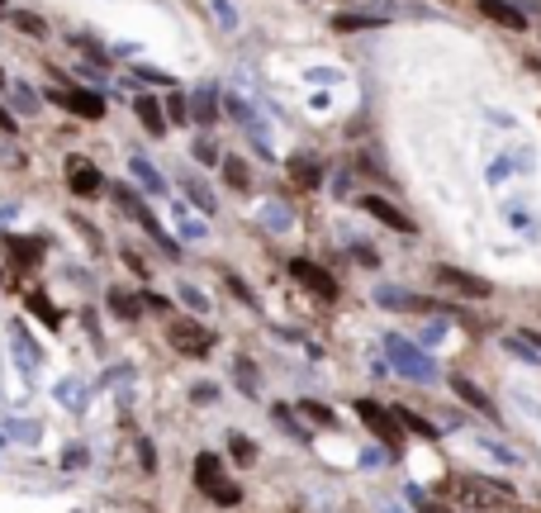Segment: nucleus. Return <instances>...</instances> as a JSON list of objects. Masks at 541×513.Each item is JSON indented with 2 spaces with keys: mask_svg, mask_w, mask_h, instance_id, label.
<instances>
[{
  "mask_svg": "<svg viewBox=\"0 0 541 513\" xmlns=\"http://www.w3.org/2000/svg\"><path fill=\"white\" fill-rule=\"evenodd\" d=\"M480 10L489 15L494 24H504V29H513V34H522L527 29V15L518 5H508V0H480Z\"/></svg>",
  "mask_w": 541,
  "mask_h": 513,
  "instance_id": "nucleus-14",
  "label": "nucleus"
},
{
  "mask_svg": "<svg viewBox=\"0 0 541 513\" xmlns=\"http://www.w3.org/2000/svg\"><path fill=\"white\" fill-rule=\"evenodd\" d=\"M361 210H366L370 219H380V224L394 228V233H413V219L404 210H394V204H385L380 196H366V200H361Z\"/></svg>",
  "mask_w": 541,
  "mask_h": 513,
  "instance_id": "nucleus-12",
  "label": "nucleus"
},
{
  "mask_svg": "<svg viewBox=\"0 0 541 513\" xmlns=\"http://www.w3.org/2000/svg\"><path fill=\"white\" fill-rule=\"evenodd\" d=\"M437 281L447 290H456V295H470V300H489L494 295V285L484 281V276H470L461 267H437Z\"/></svg>",
  "mask_w": 541,
  "mask_h": 513,
  "instance_id": "nucleus-8",
  "label": "nucleus"
},
{
  "mask_svg": "<svg viewBox=\"0 0 541 513\" xmlns=\"http://www.w3.org/2000/svg\"><path fill=\"white\" fill-rule=\"evenodd\" d=\"M100 166L95 162H86V157H67V186L76 190V196H95V190H100Z\"/></svg>",
  "mask_w": 541,
  "mask_h": 513,
  "instance_id": "nucleus-10",
  "label": "nucleus"
},
{
  "mask_svg": "<svg viewBox=\"0 0 541 513\" xmlns=\"http://www.w3.org/2000/svg\"><path fill=\"white\" fill-rule=\"evenodd\" d=\"M186 196H190V200H195V204H200V210H204V214H210V210H214V196H210V190H204L200 181H186Z\"/></svg>",
  "mask_w": 541,
  "mask_h": 513,
  "instance_id": "nucleus-31",
  "label": "nucleus"
},
{
  "mask_svg": "<svg viewBox=\"0 0 541 513\" xmlns=\"http://www.w3.org/2000/svg\"><path fill=\"white\" fill-rule=\"evenodd\" d=\"M10 342H15V352H20V362H24V366H29V371H34V366H38V348H34V342H29V338H24V328H10Z\"/></svg>",
  "mask_w": 541,
  "mask_h": 513,
  "instance_id": "nucleus-22",
  "label": "nucleus"
},
{
  "mask_svg": "<svg viewBox=\"0 0 541 513\" xmlns=\"http://www.w3.org/2000/svg\"><path fill=\"white\" fill-rule=\"evenodd\" d=\"M0 129H5V133H15V115H10L5 105H0Z\"/></svg>",
  "mask_w": 541,
  "mask_h": 513,
  "instance_id": "nucleus-36",
  "label": "nucleus"
},
{
  "mask_svg": "<svg viewBox=\"0 0 541 513\" xmlns=\"http://www.w3.org/2000/svg\"><path fill=\"white\" fill-rule=\"evenodd\" d=\"M195 157L200 162H219V152H214V143H195Z\"/></svg>",
  "mask_w": 541,
  "mask_h": 513,
  "instance_id": "nucleus-35",
  "label": "nucleus"
},
{
  "mask_svg": "<svg viewBox=\"0 0 541 513\" xmlns=\"http://www.w3.org/2000/svg\"><path fill=\"white\" fill-rule=\"evenodd\" d=\"M195 485L214 499V504H238V499H243L238 485L224 480V461H219L214 452H200V456H195Z\"/></svg>",
  "mask_w": 541,
  "mask_h": 513,
  "instance_id": "nucleus-3",
  "label": "nucleus"
},
{
  "mask_svg": "<svg viewBox=\"0 0 541 513\" xmlns=\"http://www.w3.org/2000/svg\"><path fill=\"white\" fill-rule=\"evenodd\" d=\"M129 172L138 176V181H143V190H152V196H166V181H162V172H157V166H152L147 157H133V162H129Z\"/></svg>",
  "mask_w": 541,
  "mask_h": 513,
  "instance_id": "nucleus-17",
  "label": "nucleus"
},
{
  "mask_svg": "<svg viewBox=\"0 0 541 513\" xmlns=\"http://www.w3.org/2000/svg\"><path fill=\"white\" fill-rule=\"evenodd\" d=\"M228 447H233V456H238L243 466H252V461H257V447H252V437L233 433V437H228Z\"/></svg>",
  "mask_w": 541,
  "mask_h": 513,
  "instance_id": "nucleus-27",
  "label": "nucleus"
},
{
  "mask_svg": "<svg viewBox=\"0 0 541 513\" xmlns=\"http://www.w3.org/2000/svg\"><path fill=\"white\" fill-rule=\"evenodd\" d=\"M48 100H58L62 109H72L81 119H100L105 115V100L95 91H48Z\"/></svg>",
  "mask_w": 541,
  "mask_h": 513,
  "instance_id": "nucleus-9",
  "label": "nucleus"
},
{
  "mask_svg": "<svg viewBox=\"0 0 541 513\" xmlns=\"http://www.w3.org/2000/svg\"><path fill=\"white\" fill-rule=\"evenodd\" d=\"M290 276L304 285V290H314L318 300H338V281H332V271H323L318 261H309V257H295L290 261Z\"/></svg>",
  "mask_w": 541,
  "mask_h": 513,
  "instance_id": "nucleus-6",
  "label": "nucleus"
},
{
  "mask_svg": "<svg viewBox=\"0 0 541 513\" xmlns=\"http://www.w3.org/2000/svg\"><path fill=\"white\" fill-rule=\"evenodd\" d=\"M332 29L338 34H366V29H385V20L366 15V10H338V15H332Z\"/></svg>",
  "mask_w": 541,
  "mask_h": 513,
  "instance_id": "nucleus-13",
  "label": "nucleus"
},
{
  "mask_svg": "<svg viewBox=\"0 0 541 513\" xmlns=\"http://www.w3.org/2000/svg\"><path fill=\"white\" fill-rule=\"evenodd\" d=\"M299 413H304V423H314V428H332L338 419L328 413V405H318V399H304V405H295Z\"/></svg>",
  "mask_w": 541,
  "mask_h": 513,
  "instance_id": "nucleus-20",
  "label": "nucleus"
},
{
  "mask_svg": "<svg viewBox=\"0 0 541 513\" xmlns=\"http://www.w3.org/2000/svg\"><path fill=\"white\" fill-rule=\"evenodd\" d=\"M261 219L281 233V228H290V214H285V204H261Z\"/></svg>",
  "mask_w": 541,
  "mask_h": 513,
  "instance_id": "nucleus-29",
  "label": "nucleus"
},
{
  "mask_svg": "<svg viewBox=\"0 0 541 513\" xmlns=\"http://www.w3.org/2000/svg\"><path fill=\"white\" fill-rule=\"evenodd\" d=\"M190 115H195L200 124H214V119H219V109H214V91H210V86H204V91L195 95V105H190Z\"/></svg>",
  "mask_w": 541,
  "mask_h": 513,
  "instance_id": "nucleus-21",
  "label": "nucleus"
},
{
  "mask_svg": "<svg viewBox=\"0 0 541 513\" xmlns=\"http://www.w3.org/2000/svg\"><path fill=\"white\" fill-rule=\"evenodd\" d=\"M451 395L461 399V405H470L475 413H484V419H498V409H494V399L480 390L475 381H465V376H451Z\"/></svg>",
  "mask_w": 541,
  "mask_h": 513,
  "instance_id": "nucleus-11",
  "label": "nucleus"
},
{
  "mask_svg": "<svg viewBox=\"0 0 541 513\" xmlns=\"http://www.w3.org/2000/svg\"><path fill=\"white\" fill-rule=\"evenodd\" d=\"M115 204H119V210L129 214V219H138V224H143V228L152 233V238H157V243L166 247V257H176V252H180V247H176V243H171V238H166V233H162V224H157V219L147 214V204L138 200V196H133L129 186H115Z\"/></svg>",
  "mask_w": 541,
  "mask_h": 513,
  "instance_id": "nucleus-5",
  "label": "nucleus"
},
{
  "mask_svg": "<svg viewBox=\"0 0 541 513\" xmlns=\"http://www.w3.org/2000/svg\"><path fill=\"white\" fill-rule=\"evenodd\" d=\"M318 176H323V172H318V162L295 157V181H299V186H309V190H314V186H318Z\"/></svg>",
  "mask_w": 541,
  "mask_h": 513,
  "instance_id": "nucleus-28",
  "label": "nucleus"
},
{
  "mask_svg": "<svg viewBox=\"0 0 541 513\" xmlns=\"http://www.w3.org/2000/svg\"><path fill=\"white\" fill-rule=\"evenodd\" d=\"M275 419H281V428H290V433H295V437H304V433H299V423L290 419V409H285V405H275Z\"/></svg>",
  "mask_w": 541,
  "mask_h": 513,
  "instance_id": "nucleus-34",
  "label": "nucleus"
},
{
  "mask_svg": "<svg viewBox=\"0 0 541 513\" xmlns=\"http://www.w3.org/2000/svg\"><path fill=\"white\" fill-rule=\"evenodd\" d=\"M176 295H180V300H186V304H190V309H195V314L204 309V304H210V300H204V295H200V290H195V285H180V290H176Z\"/></svg>",
  "mask_w": 541,
  "mask_h": 513,
  "instance_id": "nucleus-32",
  "label": "nucleus"
},
{
  "mask_svg": "<svg viewBox=\"0 0 541 513\" xmlns=\"http://www.w3.org/2000/svg\"><path fill=\"white\" fill-rule=\"evenodd\" d=\"M233 371H238V385L247 395H261V385H257V366L247 362V357H238V362H233Z\"/></svg>",
  "mask_w": 541,
  "mask_h": 513,
  "instance_id": "nucleus-24",
  "label": "nucleus"
},
{
  "mask_svg": "<svg viewBox=\"0 0 541 513\" xmlns=\"http://www.w3.org/2000/svg\"><path fill=\"white\" fill-rule=\"evenodd\" d=\"M15 24H20L24 34H34V38H44V34H48V24L38 20V15H29V10H20V15H15Z\"/></svg>",
  "mask_w": 541,
  "mask_h": 513,
  "instance_id": "nucleus-30",
  "label": "nucleus"
},
{
  "mask_svg": "<svg viewBox=\"0 0 541 513\" xmlns=\"http://www.w3.org/2000/svg\"><path fill=\"white\" fill-rule=\"evenodd\" d=\"M166 338H171V348L186 352V357H204V352L214 348V333L204 328V324H190V318L171 324V333H166Z\"/></svg>",
  "mask_w": 541,
  "mask_h": 513,
  "instance_id": "nucleus-7",
  "label": "nucleus"
},
{
  "mask_svg": "<svg viewBox=\"0 0 541 513\" xmlns=\"http://www.w3.org/2000/svg\"><path fill=\"white\" fill-rule=\"evenodd\" d=\"M394 419L404 423V428H413V433H423V437H437V428L427 423V419H418V413H413V409H394Z\"/></svg>",
  "mask_w": 541,
  "mask_h": 513,
  "instance_id": "nucleus-25",
  "label": "nucleus"
},
{
  "mask_svg": "<svg viewBox=\"0 0 541 513\" xmlns=\"http://www.w3.org/2000/svg\"><path fill=\"white\" fill-rule=\"evenodd\" d=\"M451 499L461 509H475V513H489V509H498L504 499H513V485H504V480H480V476H461L451 485Z\"/></svg>",
  "mask_w": 541,
  "mask_h": 513,
  "instance_id": "nucleus-1",
  "label": "nucleus"
},
{
  "mask_svg": "<svg viewBox=\"0 0 541 513\" xmlns=\"http://www.w3.org/2000/svg\"><path fill=\"white\" fill-rule=\"evenodd\" d=\"M504 352H513L518 362H527V366H537L541 371V348L532 338H522V333H513V338H504Z\"/></svg>",
  "mask_w": 541,
  "mask_h": 513,
  "instance_id": "nucleus-18",
  "label": "nucleus"
},
{
  "mask_svg": "<svg viewBox=\"0 0 541 513\" xmlns=\"http://www.w3.org/2000/svg\"><path fill=\"white\" fill-rule=\"evenodd\" d=\"M0 15H5V0H0Z\"/></svg>",
  "mask_w": 541,
  "mask_h": 513,
  "instance_id": "nucleus-37",
  "label": "nucleus"
},
{
  "mask_svg": "<svg viewBox=\"0 0 541 513\" xmlns=\"http://www.w3.org/2000/svg\"><path fill=\"white\" fill-rule=\"evenodd\" d=\"M0 86H5V72H0Z\"/></svg>",
  "mask_w": 541,
  "mask_h": 513,
  "instance_id": "nucleus-38",
  "label": "nucleus"
},
{
  "mask_svg": "<svg viewBox=\"0 0 541 513\" xmlns=\"http://www.w3.org/2000/svg\"><path fill=\"white\" fill-rule=\"evenodd\" d=\"M385 357H390L394 362V371L399 376H409V381H437V362L433 357H427L423 348H413V342H404L399 338V333H390V338H385Z\"/></svg>",
  "mask_w": 541,
  "mask_h": 513,
  "instance_id": "nucleus-2",
  "label": "nucleus"
},
{
  "mask_svg": "<svg viewBox=\"0 0 541 513\" xmlns=\"http://www.w3.org/2000/svg\"><path fill=\"white\" fill-rule=\"evenodd\" d=\"M109 314H119V318H138L143 314V304H138L129 290H109Z\"/></svg>",
  "mask_w": 541,
  "mask_h": 513,
  "instance_id": "nucleus-19",
  "label": "nucleus"
},
{
  "mask_svg": "<svg viewBox=\"0 0 541 513\" xmlns=\"http://www.w3.org/2000/svg\"><path fill=\"white\" fill-rule=\"evenodd\" d=\"M29 309H34V314H44L48 324H52V318H58V314H52V304H48L44 295H29Z\"/></svg>",
  "mask_w": 541,
  "mask_h": 513,
  "instance_id": "nucleus-33",
  "label": "nucleus"
},
{
  "mask_svg": "<svg viewBox=\"0 0 541 513\" xmlns=\"http://www.w3.org/2000/svg\"><path fill=\"white\" fill-rule=\"evenodd\" d=\"M376 304H380V309H427L423 300H413L409 290H399V285H380L376 290Z\"/></svg>",
  "mask_w": 541,
  "mask_h": 513,
  "instance_id": "nucleus-16",
  "label": "nucleus"
},
{
  "mask_svg": "<svg viewBox=\"0 0 541 513\" xmlns=\"http://www.w3.org/2000/svg\"><path fill=\"white\" fill-rule=\"evenodd\" d=\"M133 109H138V119H143V129L147 133H166V109L157 105V95H138V100H133Z\"/></svg>",
  "mask_w": 541,
  "mask_h": 513,
  "instance_id": "nucleus-15",
  "label": "nucleus"
},
{
  "mask_svg": "<svg viewBox=\"0 0 541 513\" xmlns=\"http://www.w3.org/2000/svg\"><path fill=\"white\" fill-rule=\"evenodd\" d=\"M10 252H15L20 261H38V252H44V243H38V238H10Z\"/></svg>",
  "mask_w": 541,
  "mask_h": 513,
  "instance_id": "nucleus-26",
  "label": "nucleus"
},
{
  "mask_svg": "<svg viewBox=\"0 0 541 513\" xmlns=\"http://www.w3.org/2000/svg\"><path fill=\"white\" fill-rule=\"evenodd\" d=\"M224 181L233 186V190H247L252 181H247V162H238V157H224Z\"/></svg>",
  "mask_w": 541,
  "mask_h": 513,
  "instance_id": "nucleus-23",
  "label": "nucleus"
},
{
  "mask_svg": "<svg viewBox=\"0 0 541 513\" xmlns=\"http://www.w3.org/2000/svg\"><path fill=\"white\" fill-rule=\"evenodd\" d=\"M356 413H361V423H366L370 433H376V437H380L390 452H399V447H404V423H399L390 409H380L376 399H356Z\"/></svg>",
  "mask_w": 541,
  "mask_h": 513,
  "instance_id": "nucleus-4",
  "label": "nucleus"
}]
</instances>
